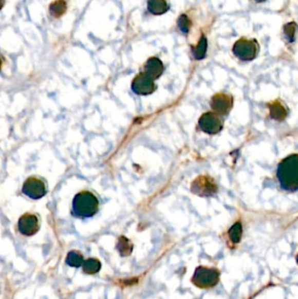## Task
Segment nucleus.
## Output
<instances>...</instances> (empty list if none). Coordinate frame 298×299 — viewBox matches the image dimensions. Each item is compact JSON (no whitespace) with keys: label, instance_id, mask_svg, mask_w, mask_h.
<instances>
[{"label":"nucleus","instance_id":"nucleus-2","mask_svg":"<svg viewBox=\"0 0 298 299\" xmlns=\"http://www.w3.org/2000/svg\"><path fill=\"white\" fill-rule=\"evenodd\" d=\"M99 202L90 192H81L73 200V213L77 217H92L98 211Z\"/></svg>","mask_w":298,"mask_h":299},{"label":"nucleus","instance_id":"nucleus-8","mask_svg":"<svg viewBox=\"0 0 298 299\" xmlns=\"http://www.w3.org/2000/svg\"><path fill=\"white\" fill-rule=\"evenodd\" d=\"M18 227L22 235L27 236L35 235L40 229L38 218L34 214H24L18 220Z\"/></svg>","mask_w":298,"mask_h":299},{"label":"nucleus","instance_id":"nucleus-18","mask_svg":"<svg viewBox=\"0 0 298 299\" xmlns=\"http://www.w3.org/2000/svg\"><path fill=\"white\" fill-rule=\"evenodd\" d=\"M117 249L122 256H127L132 254V245L128 239H126L125 237H121L118 240Z\"/></svg>","mask_w":298,"mask_h":299},{"label":"nucleus","instance_id":"nucleus-5","mask_svg":"<svg viewBox=\"0 0 298 299\" xmlns=\"http://www.w3.org/2000/svg\"><path fill=\"white\" fill-rule=\"evenodd\" d=\"M132 89L134 93L140 96H146L152 94L156 89L154 80L147 74V73H140L135 77L132 84Z\"/></svg>","mask_w":298,"mask_h":299},{"label":"nucleus","instance_id":"nucleus-24","mask_svg":"<svg viewBox=\"0 0 298 299\" xmlns=\"http://www.w3.org/2000/svg\"><path fill=\"white\" fill-rule=\"evenodd\" d=\"M1 67H2V61H1V58H0V69H1Z\"/></svg>","mask_w":298,"mask_h":299},{"label":"nucleus","instance_id":"nucleus-6","mask_svg":"<svg viewBox=\"0 0 298 299\" xmlns=\"http://www.w3.org/2000/svg\"><path fill=\"white\" fill-rule=\"evenodd\" d=\"M23 194L32 199H39L47 194V188L41 179L32 177L26 180L22 188Z\"/></svg>","mask_w":298,"mask_h":299},{"label":"nucleus","instance_id":"nucleus-10","mask_svg":"<svg viewBox=\"0 0 298 299\" xmlns=\"http://www.w3.org/2000/svg\"><path fill=\"white\" fill-rule=\"evenodd\" d=\"M192 190L201 196H208L215 193V185L206 177H199L193 182Z\"/></svg>","mask_w":298,"mask_h":299},{"label":"nucleus","instance_id":"nucleus-17","mask_svg":"<svg viewBox=\"0 0 298 299\" xmlns=\"http://www.w3.org/2000/svg\"><path fill=\"white\" fill-rule=\"evenodd\" d=\"M83 261H83L82 255L76 251H71V252L68 253L67 259H66L67 265H69L71 267H80V266H82Z\"/></svg>","mask_w":298,"mask_h":299},{"label":"nucleus","instance_id":"nucleus-20","mask_svg":"<svg viewBox=\"0 0 298 299\" xmlns=\"http://www.w3.org/2000/svg\"><path fill=\"white\" fill-rule=\"evenodd\" d=\"M178 27L179 30L184 34H187L190 31L192 27V21L187 17V15L182 14L178 20Z\"/></svg>","mask_w":298,"mask_h":299},{"label":"nucleus","instance_id":"nucleus-16","mask_svg":"<svg viewBox=\"0 0 298 299\" xmlns=\"http://www.w3.org/2000/svg\"><path fill=\"white\" fill-rule=\"evenodd\" d=\"M228 235L230 237V240H232L233 244H238L240 242V239H241V235H243V227L240 222L235 223L231 229H229Z\"/></svg>","mask_w":298,"mask_h":299},{"label":"nucleus","instance_id":"nucleus-13","mask_svg":"<svg viewBox=\"0 0 298 299\" xmlns=\"http://www.w3.org/2000/svg\"><path fill=\"white\" fill-rule=\"evenodd\" d=\"M208 51V40L205 35H202L199 43L193 48V55L195 60H203L206 57Z\"/></svg>","mask_w":298,"mask_h":299},{"label":"nucleus","instance_id":"nucleus-21","mask_svg":"<svg viewBox=\"0 0 298 299\" xmlns=\"http://www.w3.org/2000/svg\"><path fill=\"white\" fill-rule=\"evenodd\" d=\"M295 29L296 24L295 22L288 23L284 27V35L286 37L289 42H294L295 38Z\"/></svg>","mask_w":298,"mask_h":299},{"label":"nucleus","instance_id":"nucleus-4","mask_svg":"<svg viewBox=\"0 0 298 299\" xmlns=\"http://www.w3.org/2000/svg\"><path fill=\"white\" fill-rule=\"evenodd\" d=\"M219 270L214 268L198 267L196 269L192 282L197 287L212 288L219 283Z\"/></svg>","mask_w":298,"mask_h":299},{"label":"nucleus","instance_id":"nucleus-3","mask_svg":"<svg viewBox=\"0 0 298 299\" xmlns=\"http://www.w3.org/2000/svg\"><path fill=\"white\" fill-rule=\"evenodd\" d=\"M260 47L256 40L243 38L238 40L233 47V53L243 62H250L256 58Z\"/></svg>","mask_w":298,"mask_h":299},{"label":"nucleus","instance_id":"nucleus-23","mask_svg":"<svg viewBox=\"0 0 298 299\" xmlns=\"http://www.w3.org/2000/svg\"><path fill=\"white\" fill-rule=\"evenodd\" d=\"M254 2H257V3H263L264 1H266V0H254Z\"/></svg>","mask_w":298,"mask_h":299},{"label":"nucleus","instance_id":"nucleus-7","mask_svg":"<svg viewBox=\"0 0 298 299\" xmlns=\"http://www.w3.org/2000/svg\"><path fill=\"white\" fill-rule=\"evenodd\" d=\"M199 125L201 130L210 135L219 133L223 127L222 121L220 120L218 115L212 112L202 115L201 118H199Z\"/></svg>","mask_w":298,"mask_h":299},{"label":"nucleus","instance_id":"nucleus-22","mask_svg":"<svg viewBox=\"0 0 298 299\" xmlns=\"http://www.w3.org/2000/svg\"><path fill=\"white\" fill-rule=\"evenodd\" d=\"M5 3H6V0H0V11L3 8Z\"/></svg>","mask_w":298,"mask_h":299},{"label":"nucleus","instance_id":"nucleus-11","mask_svg":"<svg viewBox=\"0 0 298 299\" xmlns=\"http://www.w3.org/2000/svg\"><path fill=\"white\" fill-rule=\"evenodd\" d=\"M164 69L163 62L156 57L150 58L144 66V73H147L154 81L162 76Z\"/></svg>","mask_w":298,"mask_h":299},{"label":"nucleus","instance_id":"nucleus-12","mask_svg":"<svg viewBox=\"0 0 298 299\" xmlns=\"http://www.w3.org/2000/svg\"><path fill=\"white\" fill-rule=\"evenodd\" d=\"M147 8L153 15H162L169 11L170 4L168 0H148Z\"/></svg>","mask_w":298,"mask_h":299},{"label":"nucleus","instance_id":"nucleus-19","mask_svg":"<svg viewBox=\"0 0 298 299\" xmlns=\"http://www.w3.org/2000/svg\"><path fill=\"white\" fill-rule=\"evenodd\" d=\"M270 115L275 120H283L286 117V111L281 104L275 103L270 108Z\"/></svg>","mask_w":298,"mask_h":299},{"label":"nucleus","instance_id":"nucleus-1","mask_svg":"<svg viewBox=\"0 0 298 299\" xmlns=\"http://www.w3.org/2000/svg\"><path fill=\"white\" fill-rule=\"evenodd\" d=\"M276 174L281 188L288 192H296L298 189L297 154L289 156L281 162Z\"/></svg>","mask_w":298,"mask_h":299},{"label":"nucleus","instance_id":"nucleus-15","mask_svg":"<svg viewBox=\"0 0 298 299\" xmlns=\"http://www.w3.org/2000/svg\"><path fill=\"white\" fill-rule=\"evenodd\" d=\"M101 267H102L101 263L98 260H97V259H88V260L83 261V264H82L83 271L86 274H89V275L99 272V270H101Z\"/></svg>","mask_w":298,"mask_h":299},{"label":"nucleus","instance_id":"nucleus-9","mask_svg":"<svg viewBox=\"0 0 298 299\" xmlns=\"http://www.w3.org/2000/svg\"><path fill=\"white\" fill-rule=\"evenodd\" d=\"M211 106L217 114H228L233 106V100L228 95H216L213 97Z\"/></svg>","mask_w":298,"mask_h":299},{"label":"nucleus","instance_id":"nucleus-14","mask_svg":"<svg viewBox=\"0 0 298 299\" xmlns=\"http://www.w3.org/2000/svg\"><path fill=\"white\" fill-rule=\"evenodd\" d=\"M67 11V3L65 0H55L49 6L50 14L54 18H60Z\"/></svg>","mask_w":298,"mask_h":299}]
</instances>
